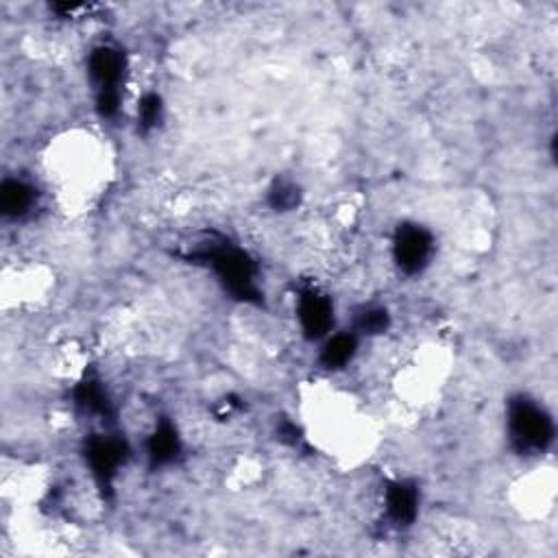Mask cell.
<instances>
[{
	"label": "cell",
	"instance_id": "cell-1",
	"mask_svg": "<svg viewBox=\"0 0 558 558\" xmlns=\"http://www.w3.org/2000/svg\"><path fill=\"white\" fill-rule=\"evenodd\" d=\"M39 170L52 201L68 214H83L107 194L116 177V157L107 137L74 126L48 140Z\"/></svg>",
	"mask_w": 558,
	"mask_h": 558
},
{
	"label": "cell",
	"instance_id": "cell-2",
	"mask_svg": "<svg viewBox=\"0 0 558 558\" xmlns=\"http://www.w3.org/2000/svg\"><path fill=\"white\" fill-rule=\"evenodd\" d=\"M299 416L312 447L340 464H362L377 447L375 416L362 399L336 381H307L299 390Z\"/></svg>",
	"mask_w": 558,
	"mask_h": 558
},
{
	"label": "cell",
	"instance_id": "cell-3",
	"mask_svg": "<svg viewBox=\"0 0 558 558\" xmlns=\"http://www.w3.org/2000/svg\"><path fill=\"white\" fill-rule=\"evenodd\" d=\"M541 473H532L527 475L519 488L521 490V508H525V512L530 514H545L547 510H551L554 504V495H556V480L551 469H538Z\"/></svg>",
	"mask_w": 558,
	"mask_h": 558
}]
</instances>
